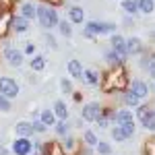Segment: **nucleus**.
Returning a JSON list of instances; mask_svg holds the SVG:
<instances>
[{
    "label": "nucleus",
    "instance_id": "obj_2",
    "mask_svg": "<svg viewBox=\"0 0 155 155\" xmlns=\"http://www.w3.org/2000/svg\"><path fill=\"white\" fill-rule=\"evenodd\" d=\"M85 33L89 35H104V33H116V25L106 23V21H89L85 23Z\"/></svg>",
    "mask_w": 155,
    "mask_h": 155
},
{
    "label": "nucleus",
    "instance_id": "obj_36",
    "mask_svg": "<svg viewBox=\"0 0 155 155\" xmlns=\"http://www.w3.org/2000/svg\"><path fill=\"white\" fill-rule=\"evenodd\" d=\"M147 112H149V107H147V106H139V107H137V116H139L141 120L147 116Z\"/></svg>",
    "mask_w": 155,
    "mask_h": 155
},
{
    "label": "nucleus",
    "instance_id": "obj_29",
    "mask_svg": "<svg viewBox=\"0 0 155 155\" xmlns=\"http://www.w3.org/2000/svg\"><path fill=\"white\" fill-rule=\"evenodd\" d=\"M112 137H114V141H124V139H126V137H124V130H122V126H118V124L112 128Z\"/></svg>",
    "mask_w": 155,
    "mask_h": 155
},
{
    "label": "nucleus",
    "instance_id": "obj_8",
    "mask_svg": "<svg viewBox=\"0 0 155 155\" xmlns=\"http://www.w3.org/2000/svg\"><path fill=\"white\" fill-rule=\"evenodd\" d=\"M15 132H17V139H29L31 134H33V128H31V122H17V126H15Z\"/></svg>",
    "mask_w": 155,
    "mask_h": 155
},
{
    "label": "nucleus",
    "instance_id": "obj_11",
    "mask_svg": "<svg viewBox=\"0 0 155 155\" xmlns=\"http://www.w3.org/2000/svg\"><path fill=\"white\" fill-rule=\"evenodd\" d=\"M66 68H68V74H71L72 79H81V74H83V66H81L79 60H68V62H66Z\"/></svg>",
    "mask_w": 155,
    "mask_h": 155
},
{
    "label": "nucleus",
    "instance_id": "obj_6",
    "mask_svg": "<svg viewBox=\"0 0 155 155\" xmlns=\"http://www.w3.org/2000/svg\"><path fill=\"white\" fill-rule=\"evenodd\" d=\"M4 56H6V60H8V64L11 66H21L23 64V52L21 50H15V48H6V52H4Z\"/></svg>",
    "mask_w": 155,
    "mask_h": 155
},
{
    "label": "nucleus",
    "instance_id": "obj_25",
    "mask_svg": "<svg viewBox=\"0 0 155 155\" xmlns=\"http://www.w3.org/2000/svg\"><path fill=\"white\" fill-rule=\"evenodd\" d=\"M58 29H60V33L64 37H71L72 35V27H71V23L68 21H60L58 23Z\"/></svg>",
    "mask_w": 155,
    "mask_h": 155
},
{
    "label": "nucleus",
    "instance_id": "obj_34",
    "mask_svg": "<svg viewBox=\"0 0 155 155\" xmlns=\"http://www.w3.org/2000/svg\"><path fill=\"white\" fill-rule=\"evenodd\" d=\"M147 71L151 72V77L155 79V54H151V56H149V66H147Z\"/></svg>",
    "mask_w": 155,
    "mask_h": 155
},
{
    "label": "nucleus",
    "instance_id": "obj_26",
    "mask_svg": "<svg viewBox=\"0 0 155 155\" xmlns=\"http://www.w3.org/2000/svg\"><path fill=\"white\" fill-rule=\"evenodd\" d=\"M68 120L66 122H56V132H58L60 137H68Z\"/></svg>",
    "mask_w": 155,
    "mask_h": 155
},
{
    "label": "nucleus",
    "instance_id": "obj_23",
    "mask_svg": "<svg viewBox=\"0 0 155 155\" xmlns=\"http://www.w3.org/2000/svg\"><path fill=\"white\" fill-rule=\"evenodd\" d=\"M83 141H85V145L87 147H97V137H95V132L93 130H85V137H83Z\"/></svg>",
    "mask_w": 155,
    "mask_h": 155
},
{
    "label": "nucleus",
    "instance_id": "obj_7",
    "mask_svg": "<svg viewBox=\"0 0 155 155\" xmlns=\"http://www.w3.org/2000/svg\"><path fill=\"white\" fill-rule=\"evenodd\" d=\"M130 91H132L137 97H139V99H145V97L149 95V87H147V83L139 81V79L130 81Z\"/></svg>",
    "mask_w": 155,
    "mask_h": 155
},
{
    "label": "nucleus",
    "instance_id": "obj_15",
    "mask_svg": "<svg viewBox=\"0 0 155 155\" xmlns=\"http://www.w3.org/2000/svg\"><path fill=\"white\" fill-rule=\"evenodd\" d=\"M12 31H17V33H25V31H29V21L23 19L21 15L15 17V19H12Z\"/></svg>",
    "mask_w": 155,
    "mask_h": 155
},
{
    "label": "nucleus",
    "instance_id": "obj_16",
    "mask_svg": "<svg viewBox=\"0 0 155 155\" xmlns=\"http://www.w3.org/2000/svg\"><path fill=\"white\" fill-rule=\"evenodd\" d=\"M68 19H71L72 23H83L85 21V11L81 6H72V8H68Z\"/></svg>",
    "mask_w": 155,
    "mask_h": 155
},
{
    "label": "nucleus",
    "instance_id": "obj_17",
    "mask_svg": "<svg viewBox=\"0 0 155 155\" xmlns=\"http://www.w3.org/2000/svg\"><path fill=\"white\" fill-rule=\"evenodd\" d=\"M122 101H124V104H126L128 107H134V110H137V107L141 106V99H139V97L134 95V93H132L130 89H128V91H124V95H122Z\"/></svg>",
    "mask_w": 155,
    "mask_h": 155
},
{
    "label": "nucleus",
    "instance_id": "obj_42",
    "mask_svg": "<svg viewBox=\"0 0 155 155\" xmlns=\"http://www.w3.org/2000/svg\"><path fill=\"white\" fill-rule=\"evenodd\" d=\"M139 2H141V0H134V4H139Z\"/></svg>",
    "mask_w": 155,
    "mask_h": 155
},
{
    "label": "nucleus",
    "instance_id": "obj_28",
    "mask_svg": "<svg viewBox=\"0 0 155 155\" xmlns=\"http://www.w3.org/2000/svg\"><path fill=\"white\" fill-rule=\"evenodd\" d=\"M118 126H122V130H124V137H126V139L134 137V122H130V124H118Z\"/></svg>",
    "mask_w": 155,
    "mask_h": 155
},
{
    "label": "nucleus",
    "instance_id": "obj_22",
    "mask_svg": "<svg viewBox=\"0 0 155 155\" xmlns=\"http://www.w3.org/2000/svg\"><path fill=\"white\" fill-rule=\"evenodd\" d=\"M141 122H143V126L147 128V130L153 132L155 130V110H149V112H147V116H145Z\"/></svg>",
    "mask_w": 155,
    "mask_h": 155
},
{
    "label": "nucleus",
    "instance_id": "obj_33",
    "mask_svg": "<svg viewBox=\"0 0 155 155\" xmlns=\"http://www.w3.org/2000/svg\"><path fill=\"white\" fill-rule=\"evenodd\" d=\"M147 147H145V151H147V155H155V139H151V141H147Z\"/></svg>",
    "mask_w": 155,
    "mask_h": 155
},
{
    "label": "nucleus",
    "instance_id": "obj_41",
    "mask_svg": "<svg viewBox=\"0 0 155 155\" xmlns=\"http://www.w3.org/2000/svg\"><path fill=\"white\" fill-rule=\"evenodd\" d=\"M31 155H41V153H39V151H35V153H31Z\"/></svg>",
    "mask_w": 155,
    "mask_h": 155
},
{
    "label": "nucleus",
    "instance_id": "obj_12",
    "mask_svg": "<svg viewBox=\"0 0 155 155\" xmlns=\"http://www.w3.org/2000/svg\"><path fill=\"white\" fill-rule=\"evenodd\" d=\"M81 81L87 83V85H91V87H95V85L99 83V74H97V71L87 68V71H83V74H81Z\"/></svg>",
    "mask_w": 155,
    "mask_h": 155
},
{
    "label": "nucleus",
    "instance_id": "obj_39",
    "mask_svg": "<svg viewBox=\"0 0 155 155\" xmlns=\"http://www.w3.org/2000/svg\"><path fill=\"white\" fill-rule=\"evenodd\" d=\"M46 2H50V4H54V6H58V4H62V0H46ZM48 4V6H50Z\"/></svg>",
    "mask_w": 155,
    "mask_h": 155
},
{
    "label": "nucleus",
    "instance_id": "obj_31",
    "mask_svg": "<svg viewBox=\"0 0 155 155\" xmlns=\"http://www.w3.org/2000/svg\"><path fill=\"white\" fill-rule=\"evenodd\" d=\"M60 89H62V93H71V91H72L71 79H60Z\"/></svg>",
    "mask_w": 155,
    "mask_h": 155
},
{
    "label": "nucleus",
    "instance_id": "obj_14",
    "mask_svg": "<svg viewBox=\"0 0 155 155\" xmlns=\"http://www.w3.org/2000/svg\"><path fill=\"white\" fill-rule=\"evenodd\" d=\"M54 114H56V118L60 122H66L68 120V107H66V104L64 101H56L54 104Z\"/></svg>",
    "mask_w": 155,
    "mask_h": 155
},
{
    "label": "nucleus",
    "instance_id": "obj_18",
    "mask_svg": "<svg viewBox=\"0 0 155 155\" xmlns=\"http://www.w3.org/2000/svg\"><path fill=\"white\" fill-rule=\"evenodd\" d=\"M112 50L114 52H126V39L120 35V33H114L112 35Z\"/></svg>",
    "mask_w": 155,
    "mask_h": 155
},
{
    "label": "nucleus",
    "instance_id": "obj_10",
    "mask_svg": "<svg viewBox=\"0 0 155 155\" xmlns=\"http://www.w3.org/2000/svg\"><path fill=\"white\" fill-rule=\"evenodd\" d=\"M114 122L116 124H130V122H134V116L128 110H118L116 116H114Z\"/></svg>",
    "mask_w": 155,
    "mask_h": 155
},
{
    "label": "nucleus",
    "instance_id": "obj_21",
    "mask_svg": "<svg viewBox=\"0 0 155 155\" xmlns=\"http://www.w3.org/2000/svg\"><path fill=\"white\" fill-rule=\"evenodd\" d=\"M137 6L143 15H151V12H155V0H141Z\"/></svg>",
    "mask_w": 155,
    "mask_h": 155
},
{
    "label": "nucleus",
    "instance_id": "obj_37",
    "mask_svg": "<svg viewBox=\"0 0 155 155\" xmlns=\"http://www.w3.org/2000/svg\"><path fill=\"white\" fill-rule=\"evenodd\" d=\"M46 41H48V46H50V48H58V46H56V39L50 35V33H46Z\"/></svg>",
    "mask_w": 155,
    "mask_h": 155
},
{
    "label": "nucleus",
    "instance_id": "obj_27",
    "mask_svg": "<svg viewBox=\"0 0 155 155\" xmlns=\"http://www.w3.org/2000/svg\"><path fill=\"white\" fill-rule=\"evenodd\" d=\"M97 153L99 155H112V147H110V145L106 143V141H101V143H97Z\"/></svg>",
    "mask_w": 155,
    "mask_h": 155
},
{
    "label": "nucleus",
    "instance_id": "obj_4",
    "mask_svg": "<svg viewBox=\"0 0 155 155\" xmlns=\"http://www.w3.org/2000/svg\"><path fill=\"white\" fill-rule=\"evenodd\" d=\"M81 116H83L85 122H95V120L101 116V106H99L97 101H89V104H85V106H83Z\"/></svg>",
    "mask_w": 155,
    "mask_h": 155
},
{
    "label": "nucleus",
    "instance_id": "obj_13",
    "mask_svg": "<svg viewBox=\"0 0 155 155\" xmlns=\"http://www.w3.org/2000/svg\"><path fill=\"white\" fill-rule=\"evenodd\" d=\"M21 17L27 19V21L35 19V17H37V6H35V4H31V2H25L23 6H21Z\"/></svg>",
    "mask_w": 155,
    "mask_h": 155
},
{
    "label": "nucleus",
    "instance_id": "obj_19",
    "mask_svg": "<svg viewBox=\"0 0 155 155\" xmlns=\"http://www.w3.org/2000/svg\"><path fill=\"white\" fill-rule=\"evenodd\" d=\"M39 120H41L46 126H54L58 118H56V114H54L52 110H41V114H39Z\"/></svg>",
    "mask_w": 155,
    "mask_h": 155
},
{
    "label": "nucleus",
    "instance_id": "obj_38",
    "mask_svg": "<svg viewBox=\"0 0 155 155\" xmlns=\"http://www.w3.org/2000/svg\"><path fill=\"white\" fill-rule=\"evenodd\" d=\"M35 52V46L33 44H25V54H33Z\"/></svg>",
    "mask_w": 155,
    "mask_h": 155
},
{
    "label": "nucleus",
    "instance_id": "obj_5",
    "mask_svg": "<svg viewBox=\"0 0 155 155\" xmlns=\"http://www.w3.org/2000/svg\"><path fill=\"white\" fill-rule=\"evenodd\" d=\"M33 153V143L29 139H17L12 143V155H31Z\"/></svg>",
    "mask_w": 155,
    "mask_h": 155
},
{
    "label": "nucleus",
    "instance_id": "obj_40",
    "mask_svg": "<svg viewBox=\"0 0 155 155\" xmlns=\"http://www.w3.org/2000/svg\"><path fill=\"white\" fill-rule=\"evenodd\" d=\"M0 155H8V149H6V147H2V145H0Z\"/></svg>",
    "mask_w": 155,
    "mask_h": 155
},
{
    "label": "nucleus",
    "instance_id": "obj_20",
    "mask_svg": "<svg viewBox=\"0 0 155 155\" xmlns=\"http://www.w3.org/2000/svg\"><path fill=\"white\" fill-rule=\"evenodd\" d=\"M29 64H31V71H33V72H39V71H44V68H46V58H44V56H39V54H35V56L31 58Z\"/></svg>",
    "mask_w": 155,
    "mask_h": 155
},
{
    "label": "nucleus",
    "instance_id": "obj_32",
    "mask_svg": "<svg viewBox=\"0 0 155 155\" xmlns=\"http://www.w3.org/2000/svg\"><path fill=\"white\" fill-rule=\"evenodd\" d=\"M11 107H12L11 99H6L4 95H0V112H11Z\"/></svg>",
    "mask_w": 155,
    "mask_h": 155
},
{
    "label": "nucleus",
    "instance_id": "obj_30",
    "mask_svg": "<svg viewBox=\"0 0 155 155\" xmlns=\"http://www.w3.org/2000/svg\"><path fill=\"white\" fill-rule=\"evenodd\" d=\"M31 128H33V132H46L48 130V126H46L41 120H33V122H31Z\"/></svg>",
    "mask_w": 155,
    "mask_h": 155
},
{
    "label": "nucleus",
    "instance_id": "obj_9",
    "mask_svg": "<svg viewBox=\"0 0 155 155\" xmlns=\"http://www.w3.org/2000/svg\"><path fill=\"white\" fill-rule=\"evenodd\" d=\"M143 52V41L139 37H128L126 39V54H141Z\"/></svg>",
    "mask_w": 155,
    "mask_h": 155
},
{
    "label": "nucleus",
    "instance_id": "obj_1",
    "mask_svg": "<svg viewBox=\"0 0 155 155\" xmlns=\"http://www.w3.org/2000/svg\"><path fill=\"white\" fill-rule=\"evenodd\" d=\"M37 21L41 23V27H46V29L58 27V23H60L58 11L54 6H48V4H39L37 6Z\"/></svg>",
    "mask_w": 155,
    "mask_h": 155
},
{
    "label": "nucleus",
    "instance_id": "obj_35",
    "mask_svg": "<svg viewBox=\"0 0 155 155\" xmlns=\"http://www.w3.org/2000/svg\"><path fill=\"white\" fill-rule=\"evenodd\" d=\"M64 149H66V151H72V149H74V139H72V137H66V139H64Z\"/></svg>",
    "mask_w": 155,
    "mask_h": 155
},
{
    "label": "nucleus",
    "instance_id": "obj_24",
    "mask_svg": "<svg viewBox=\"0 0 155 155\" xmlns=\"http://www.w3.org/2000/svg\"><path fill=\"white\" fill-rule=\"evenodd\" d=\"M122 8L128 12V15H137L139 12V6L134 4V0H122Z\"/></svg>",
    "mask_w": 155,
    "mask_h": 155
},
{
    "label": "nucleus",
    "instance_id": "obj_3",
    "mask_svg": "<svg viewBox=\"0 0 155 155\" xmlns=\"http://www.w3.org/2000/svg\"><path fill=\"white\" fill-rule=\"evenodd\" d=\"M0 95H4L6 99H12V97L19 95V85L15 79L11 77H0Z\"/></svg>",
    "mask_w": 155,
    "mask_h": 155
}]
</instances>
